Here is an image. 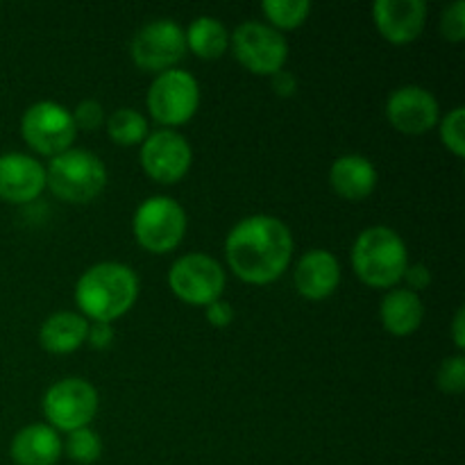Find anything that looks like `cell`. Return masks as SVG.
Instances as JSON below:
<instances>
[{"label": "cell", "mask_w": 465, "mask_h": 465, "mask_svg": "<svg viewBox=\"0 0 465 465\" xmlns=\"http://www.w3.org/2000/svg\"><path fill=\"white\" fill-rule=\"evenodd\" d=\"M293 257V234L284 221L266 213L236 223L225 239L230 271L245 284H272L284 275Z\"/></svg>", "instance_id": "cell-1"}, {"label": "cell", "mask_w": 465, "mask_h": 465, "mask_svg": "<svg viewBox=\"0 0 465 465\" xmlns=\"http://www.w3.org/2000/svg\"><path fill=\"white\" fill-rule=\"evenodd\" d=\"M139 298V277L130 266L103 262L80 275L75 284V304L82 316L94 322H109L125 316Z\"/></svg>", "instance_id": "cell-2"}, {"label": "cell", "mask_w": 465, "mask_h": 465, "mask_svg": "<svg viewBox=\"0 0 465 465\" xmlns=\"http://www.w3.org/2000/svg\"><path fill=\"white\" fill-rule=\"evenodd\" d=\"M350 257L359 280L372 289H393L402 282L409 266L407 243L386 225L363 230L354 241Z\"/></svg>", "instance_id": "cell-3"}, {"label": "cell", "mask_w": 465, "mask_h": 465, "mask_svg": "<svg viewBox=\"0 0 465 465\" xmlns=\"http://www.w3.org/2000/svg\"><path fill=\"white\" fill-rule=\"evenodd\" d=\"M45 186L64 203H94L107 186V168L89 150L71 148L53 157L45 168Z\"/></svg>", "instance_id": "cell-4"}, {"label": "cell", "mask_w": 465, "mask_h": 465, "mask_svg": "<svg viewBox=\"0 0 465 465\" xmlns=\"http://www.w3.org/2000/svg\"><path fill=\"white\" fill-rule=\"evenodd\" d=\"M132 234L148 252H173L186 234L184 207L168 195H153L143 200L132 218Z\"/></svg>", "instance_id": "cell-5"}, {"label": "cell", "mask_w": 465, "mask_h": 465, "mask_svg": "<svg viewBox=\"0 0 465 465\" xmlns=\"http://www.w3.org/2000/svg\"><path fill=\"white\" fill-rule=\"evenodd\" d=\"M148 112L163 130L180 127L195 116L200 107V84L189 71L171 68L159 73L148 89Z\"/></svg>", "instance_id": "cell-6"}, {"label": "cell", "mask_w": 465, "mask_h": 465, "mask_svg": "<svg viewBox=\"0 0 465 465\" xmlns=\"http://www.w3.org/2000/svg\"><path fill=\"white\" fill-rule=\"evenodd\" d=\"M98 391L91 381L82 377H66L59 380L45 391L44 416L54 431H71L89 427L98 413Z\"/></svg>", "instance_id": "cell-7"}, {"label": "cell", "mask_w": 465, "mask_h": 465, "mask_svg": "<svg viewBox=\"0 0 465 465\" xmlns=\"http://www.w3.org/2000/svg\"><path fill=\"white\" fill-rule=\"evenodd\" d=\"M21 134L35 153L57 157V154L71 150L77 136V127L73 123L71 112L64 104L41 100V103L30 104L23 114Z\"/></svg>", "instance_id": "cell-8"}, {"label": "cell", "mask_w": 465, "mask_h": 465, "mask_svg": "<svg viewBox=\"0 0 465 465\" xmlns=\"http://www.w3.org/2000/svg\"><path fill=\"white\" fill-rule=\"evenodd\" d=\"M168 286L182 302L195 307H209L223 298L225 271L213 257L204 252H191L177 259L168 271Z\"/></svg>", "instance_id": "cell-9"}, {"label": "cell", "mask_w": 465, "mask_h": 465, "mask_svg": "<svg viewBox=\"0 0 465 465\" xmlns=\"http://www.w3.org/2000/svg\"><path fill=\"white\" fill-rule=\"evenodd\" d=\"M234 57L254 75H275L289 59V44L284 35L259 21L241 23L230 35Z\"/></svg>", "instance_id": "cell-10"}, {"label": "cell", "mask_w": 465, "mask_h": 465, "mask_svg": "<svg viewBox=\"0 0 465 465\" xmlns=\"http://www.w3.org/2000/svg\"><path fill=\"white\" fill-rule=\"evenodd\" d=\"M130 54L132 62L141 71L157 73V75L171 71L186 54L184 30L175 21H168V18L148 23L132 39Z\"/></svg>", "instance_id": "cell-11"}, {"label": "cell", "mask_w": 465, "mask_h": 465, "mask_svg": "<svg viewBox=\"0 0 465 465\" xmlns=\"http://www.w3.org/2000/svg\"><path fill=\"white\" fill-rule=\"evenodd\" d=\"M191 162L193 150L175 130H157L141 143V166L157 184H177L189 173Z\"/></svg>", "instance_id": "cell-12"}, {"label": "cell", "mask_w": 465, "mask_h": 465, "mask_svg": "<svg viewBox=\"0 0 465 465\" xmlns=\"http://www.w3.org/2000/svg\"><path fill=\"white\" fill-rule=\"evenodd\" d=\"M386 118L393 125V130L402 132V134H427L439 125V100L434 98L431 91L422 89V86H400L386 100Z\"/></svg>", "instance_id": "cell-13"}, {"label": "cell", "mask_w": 465, "mask_h": 465, "mask_svg": "<svg viewBox=\"0 0 465 465\" xmlns=\"http://www.w3.org/2000/svg\"><path fill=\"white\" fill-rule=\"evenodd\" d=\"M372 21L389 44L407 45L422 35L427 23L425 0H377Z\"/></svg>", "instance_id": "cell-14"}, {"label": "cell", "mask_w": 465, "mask_h": 465, "mask_svg": "<svg viewBox=\"0 0 465 465\" xmlns=\"http://www.w3.org/2000/svg\"><path fill=\"white\" fill-rule=\"evenodd\" d=\"M45 191V168L23 153L0 154V200L27 204Z\"/></svg>", "instance_id": "cell-15"}, {"label": "cell", "mask_w": 465, "mask_h": 465, "mask_svg": "<svg viewBox=\"0 0 465 465\" xmlns=\"http://www.w3.org/2000/svg\"><path fill=\"white\" fill-rule=\"evenodd\" d=\"M293 284L302 298L327 300L341 284V263L330 250H309L302 254L293 272Z\"/></svg>", "instance_id": "cell-16"}, {"label": "cell", "mask_w": 465, "mask_h": 465, "mask_svg": "<svg viewBox=\"0 0 465 465\" xmlns=\"http://www.w3.org/2000/svg\"><path fill=\"white\" fill-rule=\"evenodd\" d=\"M330 184L348 203H361L377 189V168L363 154H343L330 168Z\"/></svg>", "instance_id": "cell-17"}, {"label": "cell", "mask_w": 465, "mask_h": 465, "mask_svg": "<svg viewBox=\"0 0 465 465\" xmlns=\"http://www.w3.org/2000/svg\"><path fill=\"white\" fill-rule=\"evenodd\" d=\"M64 443L50 425L23 427L9 445V457L16 465H54L62 459Z\"/></svg>", "instance_id": "cell-18"}, {"label": "cell", "mask_w": 465, "mask_h": 465, "mask_svg": "<svg viewBox=\"0 0 465 465\" xmlns=\"http://www.w3.org/2000/svg\"><path fill=\"white\" fill-rule=\"evenodd\" d=\"M381 325L393 336H411L425 321V304L420 295L409 289H393L380 304Z\"/></svg>", "instance_id": "cell-19"}, {"label": "cell", "mask_w": 465, "mask_h": 465, "mask_svg": "<svg viewBox=\"0 0 465 465\" xmlns=\"http://www.w3.org/2000/svg\"><path fill=\"white\" fill-rule=\"evenodd\" d=\"M89 322L82 313L57 312L41 325L39 343L50 354H71L86 343Z\"/></svg>", "instance_id": "cell-20"}, {"label": "cell", "mask_w": 465, "mask_h": 465, "mask_svg": "<svg viewBox=\"0 0 465 465\" xmlns=\"http://www.w3.org/2000/svg\"><path fill=\"white\" fill-rule=\"evenodd\" d=\"M186 50L200 59H221L230 48V32L218 18L198 16L184 32Z\"/></svg>", "instance_id": "cell-21"}, {"label": "cell", "mask_w": 465, "mask_h": 465, "mask_svg": "<svg viewBox=\"0 0 465 465\" xmlns=\"http://www.w3.org/2000/svg\"><path fill=\"white\" fill-rule=\"evenodd\" d=\"M109 139L121 148H132L148 139V121L141 112L132 107H121L112 112L104 121Z\"/></svg>", "instance_id": "cell-22"}, {"label": "cell", "mask_w": 465, "mask_h": 465, "mask_svg": "<svg viewBox=\"0 0 465 465\" xmlns=\"http://www.w3.org/2000/svg\"><path fill=\"white\" fill-rule=\"evenodd\" d=\"M262 12L271 21L272 30H298L312 14L309 0H263Z\"/></svg>", "instance_id": "cell-23"}, {"label": "cell", "mask_w": 465, "mask_h": 465, "mask_svg": "<svg viewBox=\"0 0 465 465\" xmlns=\"http://www.w3.org/2000/svg\"><path fill=\"white\" fill-rule=\"evenodd\" d=\"M66 454L77 465H94L103 457V440H100L98 431H94L91 427L71 431L66 439Z\"/></svg>", "instance_id": "cell-24"}, {"label": "cell", "mask_w": 465, "mask_h": 465, "mask_svg": "<svg viewBox=\"0 0 465 465\" xmlns=\"http://www.w3.org/2000/svg\"><path fill=\"white\" fill-rule=\"evenodd\" d=\"M440 141L445 148L461 159L465 154V109L454 107L448 116L440 121Z\"/></svg>", "instance_id": "cell-25"}, {"label": "cell", "mask_w": 465, "mask_h": 465, "mask_svg": "<svg viewBox=\"0 0 465 465\" xmlns=\"http://www.w3.org/2000/svg\"><path fill=\"white\" fill-rule=\"evenodd\" d=\"M436 384L443 393L448 395H461L465 391V357H448L440 363L439 372H436Z\"/></svg>", "instance_id": "cell-26"}, {"label": "cell", "mask_w": 465, "mask_h": 465, "mask_svg": "<svg viewBox=\"0 0 465 465\" xmlns=\"http://www.w3.org/2000/svg\"><path fill=\"white\" fill-rule=\"evenodd\" d=\"M440 35L450 44H461L465 39V3L457 0L450 5L440 18Z\"/></svg>", "instance_id": "cell-27"}, {"label": "cell", "mask_w": 465, "mask_h": 465, "mask_svg": "<svg viewBox=\"0 0 465 465\" xmlns=\"http://www.w3.org/2000/svg\"><path fill=\"white\" fill-rule=\"evenodd\" d=\"M71 116L77 130H84V132H95L98 127L104 125V121H107L103 104H100L98 100H91V98L77 103V107L73 109Z\"/></svg>", "instance_id": "cell-28"}, {"label": "cell", "mask_w": 465, "mask_h": 465, "mask_svg": "<svg viewBox=\"0 0 465 465\" xmlns=\"http://www.w3.org/2000/svg\"><path fill=\"white\" fill-rule=\"evenodd\" d=\"M204 318H207L213 327L223 330V327H227L234 321V307H232L230 302H225V300H216V302H212L209 307H204Z\"/></svg>", "instance_id": "cell-29"}, {"label": "cell", "mask_w": 465, "mask_h": 465, "mask_svg": "<svg viewBox=\"0 0 465 465\" xmlns=\"http://www.w3.org/2000/svg\"><path fill=\"white\" fill-rule=\"evenodd\" d=\"M86 343L94 350H107L114 343V327L109 322H94V325H89Z\"/></svg>", "instance_id": "cell-30"}, {"label": "cell", "mask_w": 465, "mask_h": 465, "mask_svg": "<svg viewBox=\"0 0 465 465\" xmlns=\"http://www.w3.org/2000/svg\"><path fill=\"white\" fill-rule=\"evenodd\" d=\"M402 280H407L409 291L418 293V291L427 289V286L431 284V272L425 263H411V266H407V271H404Z\"/></svg>", "instance_id": "cell-31"}, {"label": "cell", "mask_w": 465, "mask_h": 465, "mask_svg": "<svg viewBox=\"0 0 465 465\" xmlns=\"http://www.w3.org/2000/svg\"><path fill=\"white\" fill-rule=\"evenodd\" d=\"M271 86L280 98H291V95H295V91H298V77L282 68L275 75H271Z\"/></svg>", "instance_id": "cell-32"}, {"label": "cell", "mask_w": 465, "mask_h": 465, "mask_svg": "<svg viewBox=\"0 0 465 465\" xmlns=\"http://www.w3.org/2000/svg\"><path fill=\"white\" fill-rule=\"evenodd\" d=\"M452 341L457 350L465 348V309H459L452 321Z\"/></svg>", "instance_id": "cell-33"}]
</instances>
